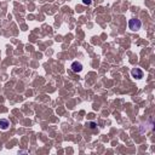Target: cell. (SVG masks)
<instances>
[{
  "label": "cell",
  "instance_id": "cell-1",
  "mask_svg": "<svg viewBox=\"0 0 155 155\" xmlns=\"http://www.w3.org/2000/svg\"><path fill=\"white\" fill-rule=\"evenodd\" d=\"M142 27V22L139 19H136V18H133V19H130V22H129V28L131 30H133V32H137V30H139Z\"/></svg>",
  "mask_w": 155,
  "mask_h": 155
},
{
  "label": "cell",
  "instance_id": "cell-2",
  "mask_svg": "<svg viewBox=\"0 0 155 155\" xmlns=\"http://www.w3.org/2000/svg\"><path fill=\"white\" fill-rule=\"evenodd\" d=\"M131 75L135 79H142L143 78V70L139 68H135L131 70Z\"/></svg>",
  "mask_w": 155,
  "mask_h": 155
},
{
  "label": "cell",
  "instance_id": "cell-3",
  "mask_svg": "<svg viewBox=\"0 0 155 155\" xmlns=\"http://www.w3.org/2000/svg\"><path fill=\"white\" fill-rule=\"evenodd\" d=\"M70 68H71V70L74 71V73H80V71L82 70V64L80 63V62H73L71 63V66H70Z\"/></svg>",
  "mask_w": 155,
  "mask_h": 155
},
{
  "label": "cell",
  "instance_id": "cell-4",
  "mask_svg": "<svg viewBox=\"0 0 155 155\" xmlns=\"http://www.w3.org/2000/svg\"><path fill=\"white\" fill-rule=\"evenodd\" d=\"M10 126V121L7 119H0V129L1 130H7Z\"/></svg>",
  "mask_w": 155,
  "mask_h": 155
},
{
  "label": "cell",
  "instance_id": "cell-5",
  "mask_svg": "<svg viewBox=\"0 0 155 155\" xmlns=\"http://www.w3.org/2000/svg\"><path fill=\"white\" fill-rule=\"evenodd\" d=\"M92 3V0H82V4H85V5H90Z\"/></svg>",
  "mask_w": 155,
  "mask_h": 155
}]
</instances>
